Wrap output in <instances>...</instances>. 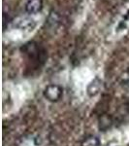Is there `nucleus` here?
Segmentation results:
<instances>
[{"mask_svg":"<svg viewBox=\"0 0 129 146\" xmlns=\"http://www.w3.org/2000/svg\"><path fill=\"white\" fill-rule=\"evenodd\" d=\"M44 98L50 102H57L63 96V89L59 85L51 84L47 86L43 92Z\"/></svg>","mask_w":129,"mask_h":146,"instance_id":"obj_1","label":"nucleus"},{"mask_svg":"<svg viewBox=\"0 0 129 146\" xmlns=\"http://www.w3.org/2000/svg\"><path fill=\"white\" fill-rule=\"evenodd\" d=\"M23 53H25L28 56L30 60H35L38 62H44L45 60V51L40 49L35 43H28L22 49Z\"/></svg>","mask_w":129,"mask_h":146,"instance_id":"obj_2","label":"nucleus"},{"mask_svg":"<svg viewBox=\"0 0 129 146\" xmlns=\"http://www.w3.org/2000/svg\"><path fill=\"white\" fill-rule=\"evenodd\" d=\"M42 9V0H29L25 6V10L29 14H35Z\"/></svg>","mask_w":129,"mask_h":146,"instance_id":"obj_3","label":"nucleus"},{"mask_svg":"<svg viewBox=\"0 0 129 146\" xmlns=\"http://www.w3.org/2000/svg\"><path fill=\"white\" fill-rule=\"evenodd\" d=\"M101 88V81L98 79L93 80L91 83L88 86V95L90 96H95L96 95H98Z\"/></svg>","mask_w":129,"mask_h":146,"instance_id":"obj_4","label":"nucleus"},{"mask_svg":"<svg viewBox=\"0 0 129 146\" xmlns=\"http://www.w3.org/2000/svg\"><path fill=\"white\" fill-rule=\"evenodd\" d=\"M112 124H113L112 118L109 115H103L102 117H100L99 123H98L99 129H102V131H107V129L112 126Z\"/></svg>","mask_w":129,"mask_h":146,"instance_id":"obj_5","label":"nucleus"},{"mask_svg":"<svg viewBox=\"0 0 129 146\" xmlns=\"http://www.w3.org/2000/svg\"><path fill=\"white\" fill-rule=\"evenodd\" d=\"M81 146H100V140L98 137L94 135L86 136L84 139L82 141Z\"/></svg>","mask_w":129,"mask_h":146,"instance_id":"obj_6","label":"nucleus"}]
</instances>
